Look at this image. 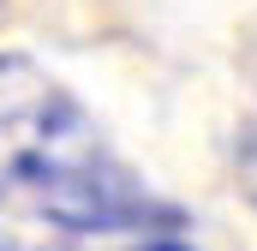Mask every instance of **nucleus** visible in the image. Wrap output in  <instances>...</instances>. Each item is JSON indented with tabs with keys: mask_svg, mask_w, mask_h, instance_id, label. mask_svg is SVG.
<instances>
[{
	"mask_svg": "<svg viewBox=\"0 0 257 251\" xmlns=\"http://www.w3.org/2000/svg\"><path fill=\"white\" fill-rule=\"evenodd\" d=\"M0 209L84 239L180 221L114 156L96 114L24 54H0Z\"/></svg>",
	"mask_w": 257,
	"mask_h": 251,
	"instance_id": "f257e3e1",
	"label": "nucleus"
},
{
	"mask_svg": "<svg viewBox=\"0 0 257 251\" xmlns=\"http://www.w3.org/2000/svg\"><path fill=\"white\" fill-rule=\"evenodd\" d=\"M66 251H78V245H66ZM120 251H192L186 239H174V233H144V239H132V245Z\"/></svg>",
	"mask_w": 257,
	"mask_h": 251,
	"instance_id": "f03ea898",
	"label": "nucleus"
},
{
	"mask_svg": "<svg viewBox=\"0 0 257 251\" xmlns=\"http://www.w3.org/2000/svg\"><path fill=\"white\" fill-rule=\"evenodd\" d=\"M0 251H18V245H12V239H6V233H0Z\"/></svg>",
	"mask_w": 257,
	"mask_h": 251,
	"instance_id": "7ed1b4c3",
	"label": "nucleus"
}]
</instances>
